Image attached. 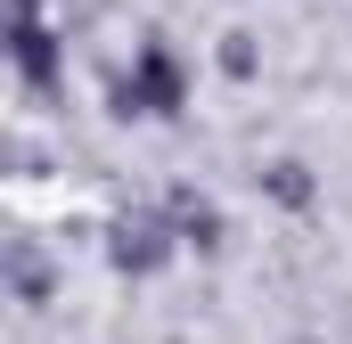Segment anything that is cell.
I'll return each instance as SVG.
<instances>
[{
    "label": "cell",
    "mask_w": 352,
    "mask_h": 344,
    "mask_svg": "<svg viewBox=\"0 0 352 344\" xmlns=\"http://www.w3.org/2000/svg\"><path fill=\"white\" fill-rule=\"evenodd\" d=\"M16 66H25L33 90L58 83V50H50V33H41V17H33V0H16Z\"/></svg>",
    "instance_id": "obj_2"
},
{
    "label": "cell",
    "mask_w": 352,
    "mask_h": 344,
    "mask_svg": "<svg viewBox=\"0 0 352 344\" xmlns=\"http://www.w3.org/2000/svg\"><path fill=\"white\" fill-rule=\"evenodd\" d=\"M221 66H230V74H254V50H246V33H230V50H221Z\"/></svg>",
    "instance_id": "obj_4"
},
{
    "label": "cell",
    "mask_w": 352,
    "mask_h": 344,
    "mask_svg": "<svg viewBox=\"0 0 352 344\" xmlns=\"http://www.w3.org/2000/svg\"><path fill=\"white\" fill-rule=\"evenodd\" d=\"M180 98H188V74H180L173 50H156V41H148V50H140V66L115 83V107H123V115H173Z\"/></svg>",
    "instance_id": "obj_1"
},
{
    "label": "cell",
    "mask_w": 352,
    "mask_h": 344,
    "mask_svg": "<svg viewBox=\"0 0 352 344\" xmlns=\"http://www.w3.org/2000/svg\"><path fill=\"white\" fill-rule=\"evenodd\" d=\"M164 255H173V246H164V230H156V222H140V230L123 222V238H115V262H123V270H156Z\"/></svg>",
    "instance_id": "obj_3"
}]
</instances>
